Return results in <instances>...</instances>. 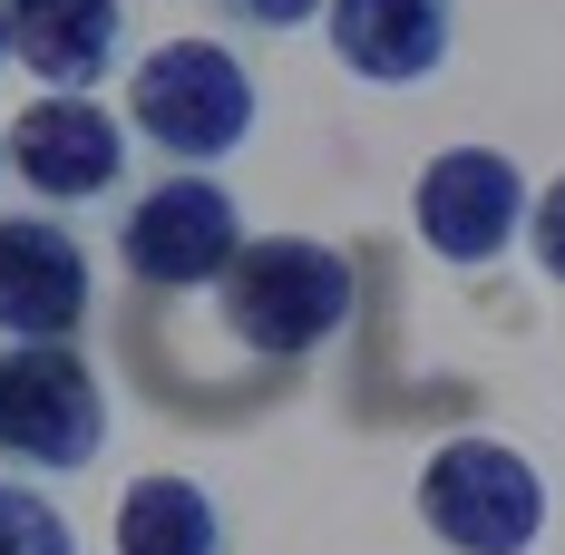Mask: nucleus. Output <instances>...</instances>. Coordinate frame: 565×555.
Here are the masks:
<instances>
[{"mask_svg":"<svg viewBox=\"0 0 565 555\" xmlns=\"http://www.w3.org/2000/svg\"><path fill=\"white\" fill-rule=\"evenodd\" d=\"M225 322L264 361H312L351 322V264L312 234H264L225 264Z\"/></svg>","mask_w":565,"mask_h":555,"instance_id":"nucleus-1","label":"nucleus"},{"mask_svg":"<svg viewBox=\"0 0 565 555\" xmlns=\"http://www.w3.org/2000/svg\"><path fill=\"white\" fill-rule=\"evenodd\" d=\"M127 117H137L167 157L215 167V157H234V147L254 137V78H244V58L215 50V40H167L157 58H137Z\"/></svg>","mask_w":565,"mask_h":555,"instance_id":"nucleus-2","label":"nucleus"},{"mask_svg":"<svg viewBox=\"0 0 565 555\" xmlns=\"http://www.w3.org/2000/svg\"><path fill=\"white\" fill-rule=\"evenodd\" d=\"M419 516L458 555H526L546 526V478L508 439H449L419 468Z\"/></svg>","mask_w":565,"mask_h":555,"instance_id":"nucleus-3","label":"nucleus"},{"mask_svg":"<svg viewBox=\"0 0 565 555\" xmlns=\"http://www.w3.org/2000/svg\"><path fill=\"white\" fill-rule=\"evenodd\" d=\"M108 439V389L68 341H20L0 361V458L20 468H88Z\"/></svg>","mask_w":565,"mask_h":555,"instance_id":"nucleus-4","label":"nucleus"},{"mask_svg":"<svg viewBox=\"0 0 565 555\" xmlns=\"http://www.w3.org/2000/svg\"><path fill=\"white\" fill-rule=\"evenodd\" d=\"M526 175L516 157L498 147H449V157H429L419 167V195H409V215H419V244L439 254V264H498L516 244V224H526Z\"/></svg>","mask_w":565,"mask_h":555,"instance_id":"nucleus-5","label":"nucleus"},{"mask_svg":"<svg viewBox=\"0 0 565 555\" xmlns=\"http://www.w3.org/2000/svg\"><path fill=\"white\" fill-rule=\"evenodd\" d=\"M10 167H20L30 195H50V205L108 195L117 175H127V127H117L98 98L50 88V98H30V108L10 117Z\"/></svg>","mask_w":565,"mask_h":555,"instance_id":"nucleus-6","label":"nucleus"},{"mask_svg":"<svg viewBox=\"0 0 565 555\" xmlns=\"http://www.w3.org/2000/svg\"><path fill=\"white\" fill-rule=\"evenodd\" d=\"M244 254V224H234V195L205 185V175H167L147 205H127V274L137 282H225V264Z\"/></svg>","mask_w":565,"mask_h":555,"instance_id":"nucleus-7","label":"nucleus"},{"mask_svg":"<svg viewBox=\"0 0 565 555\" xmlns=\"http://www.w3.org/2000/svg\"><path fill=\"white\" fill-rule=\"evenodd\" d=\"M88 322V254L78 234L40 215H0V332L10 341H68Z\"/></svg>","mask_w":565,"mask_h":555,"instance_id":"nucleus-8","label":"nucleus"},{"mask_svg":"<svg viewBox=\"0 0 565 555\" xmlns=\"http://www.w3.org/2000/svg\"><path fill=\"white\" fill-rule=\"evenodd\" d=\"M332 10V50L371 88H419L449 58V0H322Z\"/></svg>","mask_w":565,"mask_h":555,"instance_id":"nucleus-9","label":"nucleus"},{"mask_svg":"<svg viewBox=\"0 0 565 555\" xmlns=\"http://www.w3.org/2000/svg\"><path fill=\"white\" fill-rule=\"evenodd\" d=\"M10 58H30L50 88H78L108 78L117 58V0H20L10 10Z\"/></svg>","mask_w":565,"mask_h":555,"instance_id":"nucleus-10","label":"nucleus"},{"mask_svg":"<svg viewBox=\"0 0 565 555\" xmlns=\"http://www.w3.org/2000/svg\"><path fill=\"white\" fill-rule=\"evenodd\" d=\"M117 555H225V516L195 478H137L117 498Z\"/></svg>","mask_w":565,"mask_h":555,"instance_id":"nucleus-11","label":"nucleus"},{"mask_svg":"<svg viewBox=\"0 0 565 555\" xmlns=\"http://www.w3.org/2000/svg\"><path fill=\"white\" fill-rule=\"evenodd\" d=\"M0 555H68V516L40 488H0Z\"/></svg>","mask_w":565,"mask_h":555,"instance_id":"nucleus-12","label":"nucleus"},{"mask_svg":"<svg viewBox=\"0 0 565 555\" xmlns=\"http://www.w3.org/2000/svg\"><path fill=\"white\" fill-rule=\"evenodd\" d=\"M526 234H536V264H546V274L565 282V175H556V185H546V205L526 215Z\"/></svg>","mask_w":565,"mask_h":555,"instance_id":"nucleus-13","label":"nucleus"},{"mask_svg":"<svg viewBox=\"0 0 565 555\" xmlns=\"http://www.w3.org/2000/svg\"><path fill=\"white\" fill-rule=\"evenodd\" d=\"M225 10H234V20H254V30H302L322 0H225Z\"/></svg>","mask_w":565,"mask_h":555,"instance_id":"nucleus-14","label":"nucleus"},{"mask_svg":"<svg viewBox=\"0 0 565 555\" xmlns=\"http://www.w3.org/2000/svg\"><path fill=\"white\" fill-rule=\"evenodd\" d=\"M0 58H10V10H0Z\"/></svg>","mask_w":565,"mask_h":555,"instance_id":"nucleus-15","label":"nucleus"},{"mask_svg":"<svg viewBox=\"0 0 565 555\" xmlns=\"http://www.w3.org/2000/svg\"><path fill=\"white\" fill-rule=\"evenodd\" d=\"M0 10H20V0H0Z\"/></svg>","mask_w":565,"mask_h":555,"instance_id":"nucleus-16","label":"nucleus"}]
</instances>
